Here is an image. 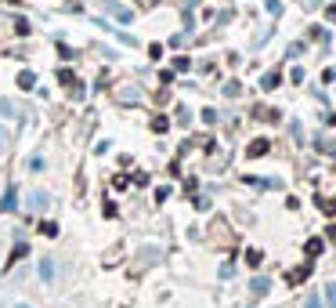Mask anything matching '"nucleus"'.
<instances>
[{"mask_svg": "<svg viewBox=\"0 0 336 308\" xmlns=\"http://www.w3.org/2000/svg\"><path fill=\"white\" fill-rule=\"evenodd\" d=\"M318 207H322V214H329V218L336 214V200H318Z\"/></svg>", "mask_w": 336, "mask_h": 308, "instance_id": "nucleus-17", "label": "nucleus"}, {"mask_svg": "<svg viewBox=\"0 0 336 308\" xmlns=\"http://www.w3.org/2000/svg\"><path fill=\"white\" fill-rule=\"evenodd\" d=\"M148 4H159V0H148Z\"/></svg>", "mask_w": 336, "mask_h": 308, "instance_id": "nucleus-25", "label": "nucleus"}, {"mask_svg": "<svg viewBox=\"0 0 336 308\" xmlns=\"http://www.w3.org/2000/svg\"><path fill=\"white\" fill-rule=\"evenodd\" d=\"M304 250H307V257H315V254H322V240H307V247H304Z\"/></svg>", "mask_w": 336, "mask_h": 308, "instance_id": "nucleus-16", "label": "nucleus"}, {"mask_svg": "<svg viewBox=\"0 0 336 308\" xmlns=\"http://www.w3.org/2000/svg\"><path fill=\"white\" fill-rule=\"evenodd\" d=\"M264 8H268V15H282V4H278V0H264Z\"/></svg>", "mask_w": 336, "mask_h": 308, "instance_id": "nucleus-19", "label": "nucleus"}, {"mask_svg": "<svg viewBox=\"0 0 336 308\" xmlns=\"http://www.w3.org/2000/svg\"><path fill=\"white\" fill-rule=\"evenodd\" d=\"M188 65H192V62H188V58H174V69H177V73H185V69H188Z\"/></svg>", "mask_w": 336, "mask_h": 308, "instance_id": "nucleus-21", "label": "nucleus"}, {"mask_svg": "<svg viewBox=\"0 0 336 308\" xmlns=\"http://www.w3.org/2000/svg\"><path fill=\"white\" fill-rule=\"evenodd\" d=\"M15 203H18V188L15 185H8V192H4V196H0V210H15Z\"/></svg>", "mask_w": 336, "mask_h": 308, "instance_id": "nucleus-4", "label": "nucleus"}, {"mask_svg": "<svg viewBox=\"0 0 336 308\" xmlns=\"http://www.w3.org/2000/svg\"><path fill=\"white\" fill-rule=\"evenodd\" d=\"M249 290H253V294H268V290H271V279H268V276H253Z\"/></svg>", "mask_w": 336, "mask_h": 308, "instance_id": "nucleus-9", "label": "nucleus"}, {"mask_svg": "<svg viewBox=\"0 0 336 308\" xmlns=\"http://www.w3.org/2000/svg\"><path fill=\"white\" fill-rule=\"evenodd\" d=\"M47 203H51V196H47L44 188H33V192H29V210H44Z\"/></svg>", "mask_w": 336, "mask_h": 308, "instance_id": "nucleus-3", "label": "nucleus"}, {"mask_svg": "<svg viewBox=\"0 0 336 308\" xmlns=\"http://www.w3.org/2000/svg\"><path fill=\"white\" fill-rule=\"evenodd\" d=\"M40 232H44V236H58V225L55 221H44V225H40Z\"/></svg>", "mask_w": 336, "mask_h": 308, "instance_id": "nucleus-18", "label": "nucleus"}, {"mask_svg": "<svg viewBox=\"0 0 336 308\" xmlns=\"http://www.w3.org/2000/svg\"><path fill=\"white\" fill-rule=\"evenodd\" d=\"M325 304L336 308V283H325Z\"/></svg>", "mask_w": 336, "mask_h": 308, "instance_id": "nucleus-14", "label": "nucleus"}, {"mask_svg": "<svg viewBox=\"0 0 336 308\" xmlns=\"http://www.w3.org/2000/svg\"><path fill=\"white\" fill-rule=\"evenodd\" d=\"M0 116L18 120V105H15V102H8V98H0Z\"/></svg>", "mask_w": 336, "mask_h": 308, "instance_id": "nucleus-8", "label": "nucleus"}, {"mask_svg": "<svg viewBox=\"0 0 336 308\" xmlns=\"http://www.w3.org/2000/svg\"><path fill=\"white\" fill-rule=\"evenodd\" d=\"M4 145H8V138H4V131H0V149H4Z\"/></svg>", "mask_w": 336, "mask_h": 308, "instance_id": "nucleus-23", "label": "nucleus"}, {"mask_svg": "<svg viewBox=\"0 0 336 308\" xmlns=\"http://www.w3.org/2000/svg\"><path fill=\"white\" fill-rule=\"evenodd\" d=\"M166 127H170V120H166V116H156V120H152V131H156V134H163Z\"/></svg>", "mask_w": 336, "mask_h": 308, "instance_id": "nucleus-15", "label": "nucleus"}, {"mask_svg": "<svg viewBox=\"0 0 336 308\" xmlns=\"http://www.w3.org/2000/svg\"><path fill=\"white\" fill-rule=\"evenodd\" d=\"M307 276H311V265H300V268H297V272H289L286 279H289V287H300V283H304Z\"/></svg>", "mask_w": 336, "mask_h": 308, "instance_id": "nucleus-5", "label": "nucleus"}, {"mask_svg": "<svg viewBox=\"0 0 336 308\" xmlns=\"http://www.w3.org/2000/svg\"><path fill=\"white\" fill-rule=\"evenodd\" d=\"M18 87H22V91H33V87H36V76H33L29 69H25V73H18Z\"/></svg>", "mask_w": 336, "mask_h": 308, "instance_id": "nucleus-12", "label": "nucleus"}, {"mask_svg": "<svg viewBox=\"0 0 336 308\" xmlns=\"http://www.w3.org/2000/svg\"><path fill=\"white\" fill-rule=\"evenodd\" d=\"M278 84H282V76H278V73H264V80H261V87H264V91H275Z\"/></svg>", "mask_w": 336, "mask_h": 308, "instance_id": "nucleus-13", "label": "nucleus"}, {"mask_svg": "<svg viewBox=\"0 0 336 308\" xmlns=\"http://www.w3.org/2000/svg\"><path fill=\"white\" fill-rule=\"evenodd\" d=\"M268 152H271V141H268V138H257V141H249L246 156H249V160H261V156H268Z\"/></svg>", "mask_w": 336, "mask_h": 308, "instance_id": "nucleus-2", "label": "nucleus"}, {"mask_svg": "<svg viewBox=\"0 0 336 308\" xmlns=\"http://www.w3.org/2000/svg\"><path fill=\"white\" fill-rule=\"evenodd\" d=\"M261 261H264V254H261L257 247H249V250H246V265H249V268H261Z\"/></svg>", "mask_w": 336, "mask_h": 308, "instance_id": "nucleus-11", "label": "nucleus"}, {"mask_svg": "<svg viewBox=\"0 0 336 308\" xmlns=\"http://www.w3.org/2000/svg\"><path fill=\"white\" fill-rule=\"evenodd\" d=\"M105 11L116 15V22H123V26L134 22V11H131V8H123V4H116V0H105Z\"/></svg>", "mask_w": 336, "mask_h": 308, "instance_id": "nucleus-1", "label": "nucleus"}, {"mask_svg": "<svg viewBox=\"0 0 336 308\" xmlns=\"http://www.w3.org/2000/svg\"><path fill=\"white\" fill-rule=\"evenodd\" d=\"M224 94H228V98H235V94H239V84H235V80H231V84H224Z\"/></svg>", "mask_w": 336, "mask_h": 308, "instance_id": "nucleus-22", "label": "nucleus"}, {"mask_svg": "<svg viewBox=\"0 0 336 308\" xmlns=\"http://www.w3.org/2000/svg\"><path fill=\"white\" fill-rule=\"evenodd\" d=\"M15 308H29V304H15Z\"/></svg>", "mask_w": 336, "mask_h": 308, "instance_id": "nucleus-24", "label": "nucleus"}, {"mask_svg": "<svg viewBox=\"0 0 336 308\" xmlns=\"http://www.w3.org/2000/svg\"><path fill=\"white\" fill-rule=\"evenodd\" d=\"M304 308H325V301L315 294V297H307V301H304Z\"/></svg>", "mask_w": 336, "mask_h": 308, "instance_id": "nucleus-20", "label": "nucleus"}, {"mask_svg": "<svg viewBox=\"0 0 336 308\" xmlns=\"http://www.w3.org/2000/svg\"><path fill=\"white\" fill-rule=\"evenodd\" d=\"M58 84H65V87H76V91H80V84H76V73H72V69H58Z\"/></svg>", "mask_w": 336, "mask_h": 308, "instance_id": "nucleus-10", "label": "nucleus"}, {"mask_svg": "<svg viewBox=\"0 0 336 308\" xmlns=\"http://www.w3.org/2000/svg\"><path fill=\"white\" fill-rule=\"evenodd\" d=\"M40 279H44V283H55V261H51V257L40 261Z\"/></svg>", "mask_w": 336, "mask_h": 308, "instance_id": "nucleus-7", "label": "nucleus"}, {"mask_svg": "<svg viewBox=\"0 0 336 308\" xmlns=\"http://www.w3.org/2000/svg\"><path fill=\"white\" fill-rule=\"evenodd\" d=\"M25 254H29V243H25V240H18V243H15V247H11V257H8V268H11V265H15V261H22V257H25Z\"/></svg>", "mask_w": 336, "mask_h": 308, "instance_id": "nucleus-6", "label": "nucleus"}]
</instances>
